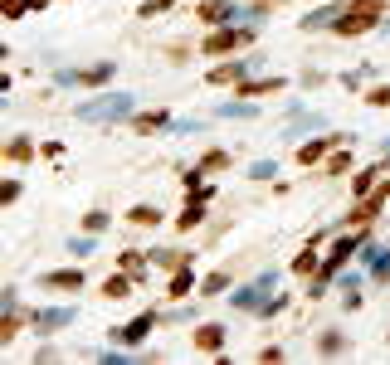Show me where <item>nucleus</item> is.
Here are the masks:
<instances>
[{"mask_svg": "<svg viewBox=\"0 0 390 365\" xmlns=\"http://www.w3.org/2000/svg\"><path fill=\"white\" fill-rule=\"evenodd\" d=\"M132 102H137L132 92H102V97L79 107V117L83 122H117V117H132Z\"/></svg>", "mask_w": 390, "mask_h": 365, "instance_id": "1", "label": "nucleus"}, {"mask_svg": "<svg viewBox=\"0 0 390 365\" xmlns=\"http://www.w3.org/2000/svg\"><path fill=\"white\" fill-rule=\"evenodd\" d=\"M381 10H386V0H356V5L342 10V20H337L332 29H342V34H366L371 25H381Z\"/></svg>", "mask_w": 390, "mask_h": 365, "instance_id": "2", "label": "nucleus"}, {"mask_svg": "<svg viewBox=\"0 0 390 365\" xmlns=\"http://www.w3.org/2000/svg\"><path fill=\"white\" fill-rule=\"evenodd\" d=\"M274 282H278V277H274V273H264L259 282H249V287H239V292H234L229 302H234L239 312H259V307H264V292H274Z\"/></svg>", "mask_w": 390, "mask_h": 365, "instance_id": "3", "label": "nucleus"}, {"mask_svg": "<svg viewBox=\"0 0 390 365\" xmlns=\"http://www.w3.org/2000/svg\"><path fill=\"white\" fill-rule=\"evenodd\" d=\"M249 39H254L249 29H220V34L205 39V54H229V49H244Z\"/></svg>", "mask_w": 390, "mask_h": 365, "instance_id": "4", "label": "nucleus"}, {"mask_svg": "<svg viewBox=\"0 0 390 365\" xmlns=\"http://www.w3.org/2000/svg\"><path fill=\"white\" fill-rule=\"evenodd\" d=\"M69 322H74V307H44V312H34V331H39V336L64 331Z\"/></svg>", "mask_w": 390, "mask_h": 365, "instance_id": "5", "label": "nucleus"}, {"mask_svg": "<svg viewBox=\"0 0 390 365\" xmlns=\"http://www.w3.org/2000/svg\"><path fill=\"white\" fill-rule=\"evenodd\" d=\"M152 326H156V317H152V312H142V317H132V322H127L122 331H112V336H117L122 346H142V341L152 336Z\"/></svg>", "mask_w": 390, "mask_h": 365, "instance_id": "6", "label": "nucleus"}, {"mask_svg": "<svg viewBox=\"0 0 390 365\" xmlns=\"http://www.w3.org/2000/svg\"><path fill=\"white\" fill-rule=\"evenodd\" d=\"M356 249H361V234H351V239H337V244H332V254L322 259V273H337V268H342V263H347Z\"/></svg>", "mask_w": 390, "mask_h": 365, "instance_id": "7", "label": "nucleus"}, {"mask_svg": "<svg viewBox=\"0 0 390 365\" xmlns=\"http://www.w3.org/2000/svg\"><path fill=\"white\" fill-rule=\"evenodd\" d=\"M39 282H44L49 292H79V287H83V273H79V268H59V273H44Z\"/></svg>", "mask_w": 390, "mask_h": 365, "instance_id": "8", "label": "nucleus"}, {"mask_svg": "<svg viewBox=\"0 0 390 365\" xmlns=\"http://www.w3.org/2000/svg\"><path fill=\"white\" fill-rule=\"evenodd\" d=\"M59 78H64V83H107V78H112V64H93V69H64Z\"/></svg>", "mask_w": 390, "mask_h": 365, "instance_id": "9", "label": "nucleus"}, {"mask_svg": "<svg viewBox=\"0 0 390 365\" xmlns=\"http://www.w3.org/2000/svg\"><path fill=\"white\" fill-rule=\"evenodd\" d=\"M200 20L205 25H224V20H239V10H234V0H205L200 5Z\"/></svg>", "mask_w": 390, "mask_h": 365, "instance_id": "10", "label": "nucleus"}, {"mask_svg": "<svg viewBox=\"0 0 390 365\" xmlns=\"http://www.w3.org/2000/svg\"><path fill=\"white\" fill-rule=\"evenodd\" d=\"M195 346H200V351H220V346H224V326H220V322L195 326Z\"/></svg>", "mask_w": 390, "mask_h": 365, "instance_id": "11", "label": "nucleus"}, {"mask_svg": "<svg viewBox=\"0 0 390 365\" xmlns=\"http://www.w3.org/2000/svg\"><path fill=\"white\" fill-rule=\"evenodd\" d=\"M342 10H347V5H317V10L302 20V29H327L332 20H342Z\"/></svg>", "mask_w": 390, "mask_h": 365, "instance_id": "12", "label": "nucleus"}, {"mask_svg": "<svg viewBox=\"0 0 390 365\" xmlns=\"http://www.w3.org/2000/svg\"><path fill=\"white\" fill-rule=\"evenodd\" d=\"M332 142H337V137H332ZM332 142H302V146H297V161H302V166H312V161H322Z\"/></svg>", "mask_w": 390, "mask_h": 365, "instance_id": "13", "label": "nucleus"}, {"mask_svg": "<svg viewBox=\"0 0 390 365\" xmlns=\"http://www.w3.org/2000/svg\"><path fill=\"white\" fill-rule=\"evenodd\" d=\"M244 78V64H220V69H210V83H239Z\"/></svg>", "mask_w": 390, "mask_h": 365, "instance_id": "14", "label": "nucleus"}, {"mask_svg": "<svg viewBox=\"0 0 390 365\" xmlns=\"http://www.w3.org/2000/svg\"><path fill=\"white\" fill-rule=\"evenodd\" d=\"M366 263L376 277H390V249H366Z\"/></svg>", "mask_w": 390, "mask_h": 365, "instance_id": "15", "label": "nucleus"}, {"mask_svg": "<svg viewBox=\"0 0 390 365\" xmlns=\"http://www.w3.org/2000/svg\"><path fill=\"white\" fill-rule=\"evenodd\" d=\"M200 214H205V200H195V195H191V205L181 209V219H176V224H181V229H195V224H200Z\"/></svg>", "mask_w": 390, "mask_h": 365, "instance_id": "16", "label": "nucleus"}, {"mask_svg": "<svg viewBox=\"0 0 390 365\" xmlns=\"http://www.w3.org/2000/svg\"><path fill=\"white\" fill-rule=\"evenodd\" d=\"M288 132H322V117L317 112H302V117H292Z\"/></svg>", "mask_w": 390, "mask_h": 365, "instance_id": "17", "label": "nucleus"}, {"mask_svg": "<svg viewBox=\"0 0 390 365\" xmlns=\"http://www.w3.org/2000/svg\"><path fill=\"white\" fill-rule=\"evenodd\" d=\"M312 268H317V249L307 244V249H302V254L292 259V273H312Z\"/></svg>", "mask_w": 390, "mask_h": 365, "instance_id": "18", "label": "nucleus"}, {"mask_svg": "<svg viewBox=\"0 0 390 365\" xmlns=\"http://www.w3.org/2000/svg\"><path fill=\"white\" fill-rule=\"evenodd\" d=\"M283 78H259V83H244V97H259V92H278Z\"/></svg>", "mask_w": 390, "mask_h": 365, "instance_id": "19", "label": "nucleus"}, {"mask_svg": "<svg viewBox=\"0 0 390 365\" xmlns=\"http://www.w3.org/2000/svg\"><path fill=\"white\" fill-rule=\"evenodd\" d=\"M191 268H176V277H171V297H186V292H191Z\"/></svg>", "mask_w": 390, "mask_h": 365, "instance_id": "20", "label": "nucleus"}, {"mask_svg": "<svg viewBox=\"0 0 390 365\" xmlns=\"http://www.w3.org/2000/svg\"><path fill=\"white\" fill-rule=\"evenodd\" d=\"M166 127V112H147V117H137V132H161Z\"/></svg>", "mask_w": 390, "mask_h": 365, "instance_id": "21", "label": "nucleus"}, {"mask_svg": "<svg viewBox=\"0 0 390 365\" xmlns=\"http://www.w3.org/2000/svg\"><path fill=\"white\" fill-rule=\"evenodd\" d=\"M224 166H229V156H224V151H210V156H205V161H200L195 171L205 176V171H224Z\"/></svg>", "mask_w": 390, "mask_h": 365, "instance_id": "22", "label": "nucleus"}, {"mask_svg": "<svg viewBox=\"0 0 390 365\" xmlns=\"http://www.w3.org/2000/svg\"><path fill=\"white\" fill-rule=\"evenodd\" d=\"M127 219H132V224H156V219H161V209H152V205H137Z\"/></svg>", "mask_w": 390, "mask_h": 365, "instance_id": "23", "label": "nucleus"}, {"mask_svg": "<svg viewBox=\"0 0 390 365\" xmlns=\"http://www.w3.org/2000/svg\"><path fill=\"white\" fill-rule=\"evenodd\" d=\"M0 10H5V20H20L25 10H34V0H0Z\"/></svg>", "mask_w": 390, "mask_h": 365, "instance_id": "24", "label": "nucleus"}, {"mask_svg": "<svg viewBox=\"0 0 390 365\" xmlns=\"http://www.w3.org/2000/svg\"><path fill=\"white\" fill-rule=\"evenodd\" d=\"M220 117H254V102H224Z\"/></svg>", "mask_w": 390, "mask_h": 365, "instance_id": "25", "label": "nucleus"}, {"mask_svg": "<svg viewBox=\"0 0 390 365\" xmlns=\"http://www.w3.org/2000/svg\"><path fill=\"white\" fill-rule=\"evenodd\" d=\"M156 268H186V254H152Z\"/></svg>", "mask_w": 390, "mask_h": 365, "instance_id": "26", "label": "nucleus"}, {"mask_svg": "<svg viewBox=\"0 0 390 365\" xmlns=\"http://www.w3.org/2000/svg\"><path fill=\"white\" fill-rule=\"evenodd\" d=\"M127 287H132L127 277H107V282H102V297H127Z\"/></svg>", "mask_w": 390, "mask_h": 365, "instance_id": "27", "label": "nucleus"}, {"mask_svg": "<svg viewBox=\"0 0 390 365\" xmlns=\"http://www.w3.org/2000/svg\"><path fill=\"white\" fill-rule=\"evenodd\" d=\"M29 156H34V146H29L25 137H20V142H10V161H29Z\"/></svg>", "mask_w": 390, "mask_h": 365, "instance_id": "28", "label": "nucleus"}, {"mask_svg": "<svg viewBox=\"0 0 390 365\" xmlns=\"http://www.w3.org/2000/svg\"><path fill=\"white\" fill-rule=\"evenodd\" d=\"M249 176H254V181H274V176H278V166H274V161H259Z\"/></svg>", "mask_w": 390, "mask_h": 365, "instance_id": "29", "label": "nucleus"}, {"mask_svg": "<svg viewBox=\"0 0 390 365\" xmlns=\"http://www.w3.org/2000/svg\"><path fill=\"white\" fill-rule=\"evenodd\" d=\"M224 287H229V277H224V273H210V277H205V292H210V297H215V292H224Z\"/></svg>", "mask_w": 390, "mask_h": 365, "instance_id": "30", "label": "nucleus"}, {"mask_svg": "<svg viewBox=\"0 0 390 365\" xmlns=\"http://www.w3.org/2000/svg\"><path fill=\"white\" fill-rule=\"evenodd\" d=\"M142 263H147V254H122V268L127 273H142Z\"/></svg>", "mask_w": 390, "mask_h": 365, "instance_id": "31", "label": "nucleus"}, {"mask_svg": "<svg viewBox=\"0 0 390 365\" xmlns=\"http://www.w3.org/2000/svg\"><path fill=\"white\" fill-rule=\"evenodd\" d=\"M366 102H371V107H390V88H371L366 92Z\"/></svg>", "mask_w": 390, "mask_h": 365, "instance_id": "32", "label": "nucleus"}, {"mask_svg": "<svg viewBox=\"0 0 390 365\" xmlns=\"http://www.w3.org/2000/svg\"><path fill=\"white\" fill-rule=\"evenodd\" d=\"M371 185H376V171H361L356 176V195H371Z\"/></svg>", "mask_w": 390, "mask_h": 365, "instance_id": "33", "label": "nucleus"}, {"mask_svg": "<svg viewBox=\"0 0 390 365\" xmlns=\"http://www.w3.org/2000/svg\"><path fill=\"white\" fill-rule=\"evenodd\" d=\"M83 224H88V234H98V229H107V214H102V209H93Z\"/></svg>", "mask_w": 390, "mask_h": 365, "instance_id": "34", "label": "nucleus"}, {"mask_svg": "<svg viewBox=\"0 0 390 365\" xmlns=\"http://www.w3.org/2000/svg\"><path fill=\"white\" fill-rule=\"evenodd\" d=\"M322 351H327V356H337V351H342V336H337V331H327V336H322Z\"/></svg>", "mask_w": 390, "mask_h": 365, "instance_id": "35", "label": "nucleus"}, {"mask_svg": "<svg viewBox=\"0 0 390 365\" xmlns=\"http://www.w3.org/2000/svg\"><path fill=\"white\" fill-rule=\"evenodd\" d=\"M366 78H371V69H361V74H347V78H342V83H347V88H361V83H366Z\"/></svg>", "mask_w": 390, "mask_h": 365, "instance_id": "36", "label": "nucleus"}, {"mask_svg": "<svg viewBox=\"0 0 390 365\" xmlns=\"http://www.w3.org/2000/svg\"><path fill=\"white\" fill-rule=\"evenodd\" d=\"M347 166H351V156H347V151H337V156H332V176H342Z\"/></svg>", "mask_w": 390, "mask_h": 365, "instance_id": "37", "label": "nucleus"}, {"mask_svg": "<svg viewBox=\"0 0 390 365\" xmlns=\"http://www.w3.org/2000/svg\"><path fill=\"white\" fill-rule=\"evenodd\" d=\"M166 5H171V0H147V5H142V15H156V10H166Z\"/></svg>", "mask_w": 390, "mask_h": 365, "instance_id": "38", "label": "nucleus"}, {"mask_svg": "<svg viewBox=\"0 0 390 365\" xmlns=\"http://www.w3.org/2000/svg\"><path fill=\"white\" fill-rule=\"evenodd\" d=\"M386 161H390V142H386Z\"/></svg>", "mask_w": 390, "mask_h": 365, "instance_id": "39", "label": "nucleus"}, {"mask_svg": "<svg viewBox=\"0 0 390 365\" xmlns=\"http://www.w3.org/2000/svg\"><path fill=\"white\" fill-rule=\"evenodd\" d=\"M386 34H390V20H386Z\"/></svg>", "mask_w": 390, "mask_h": 365, "instance_id": "40", "label": "nucleus"}]
</instances>
